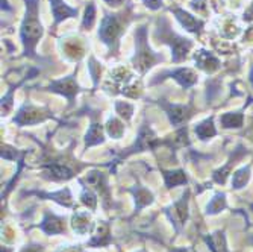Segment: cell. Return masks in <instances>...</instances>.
Segmentation results:
<instances>
[{"instance_id": "cell-24", "label": "cell", "mask_w": 253, "mask_h": 252, "mask_svg": "<svg viewBox=\"0 0 253 252\" xmlns=\"http://www.w3.org/2000/svg\"><path fill=\"white\" fill-rule=\"evenodd\" d=\"M226 207V196L224 195H221V193H218V195H215L214 198H212V201L208 203V214H217V213H220L223 208Z\"/></svg>"}, {"instance_id": "cell-8", "label": "cell", "mask_w": 253, "mask_h": 252, "mask_svg": "<svg viewBox=\"0 0 253 252\" xmlns=\"http://www.w3.org/2000/svg\"><path fill=\"white\" fill-rule=\"evenodd\" d=\"M156 143H158V139H156L155 132H153L150 128L143 126V128L140 129V134H138L136 143H135V146L130 149V152H141V151L152 149Z\"/></svg>"}, {"instance_id": "cell-37", "label": "cell", "mask_w": 253, "mask_h": 252, "mask_svg": "<svg viewBox=\"0 0 253 252\" xmlns=\"http://www.w3.org/2000/svg\"><path fill=\"white\" fill-rule=\"evenodd\" d=\"M250 81H252V84H253V70H252V73H250Z\"/></svg>"}, {"instance_id": "cell-28", "label": "cell", "mask_w": 253, "mask_h": 252, "mask_svg": "<svg viewBox=\"0 0 253 252\" xmlns=\"http://www.w3.org/2000/svg\"><path fill=\"white\" fill-rule=\"evenodd\" d=\"M81 199H82V202L86 205V207H89L91 210H94V208H96V205H97V198H96V195H94L93 192H91L89 189H84Z\"/></svg>"}, {"instance_id": "cell-31", "label": "cell", "mask_w": 253, "mask_h": 252, "mask_svg": "<svg viewBox=\"0 0 253 252\" xmlns=\"http://www.w3.org/2000/svg\"><path fill=\"white\" fill-rule=\"evenodd\" d=\"M144 3L150 8V9H159L163 6V0H144Z\"/></svg>"}, {"instance_id": "cell-33", "label": "cell", "mask_w": 253, "mask_h": 252, "mask_svg": "<svg viewBox=\"0 0 253 252\" xmlns=\"http://www.w3.org/2000/svg\"><path fill=\"white\" fill-rule=\"evenodd\" d=\"M21 252H42V248L41 246H28V248H25Z\"/></svg>"}, {"instance_id": "cell-14", "label": "cell", "mask_w": 253, "mask_h": 252, "mask_svg": "<svg viewBox=\"0 0 253 252\" xmlns=\"http://www.w3.org/2000/svg\"><path fill=\"white\" fill-rule=\"evenodd\" d=\"M38 198H47L53 199L58 203L64 205V207H72V193L68 189H62L56 193H44V192H34Z\"/></svg>"}, {"instance_id": "cell-1", "label": "cell", "mask_w": 253, "mask_h": 252, "mask_svg": "<svg viewBox=\"0 0 253 252\" xmlns=\"http://www.w3.org/2000/svg\"><path fill=\"white\" fill-rule=\"evenodd\" d=\"M42 35V28L38 20V0H26V17L21 25V40L25 43L26 55L34 53V48Z\"/></svg>"}, {"instance_id": "cell-25", "label": "cell", "mask_w": 253, "mask_h": 252, "mask_svg": "<svg viewBox=\"0 0 253 252\" xmlns=\"http://www.w3.org/2000/svg\"><path fill=\"white\" fill-rule=\"evenodd\" d=\"M106 129H108V134L112 137V139H120L125 132V126L123 123H120L117 119H109L108 120V125H106Z\"/></svg>"}, {"instance_id": "cell-36", "label": "cell", "mask_w": 253, "mask_h": 252, "mask_svg": "<svg viewBox=\"0 0 253 252\" xmlns=\"http://www.w3.org/2000/svg\"><path fill=\"white\" fill-rule=\"evenodd\" d=\"M106 2H108L109 5H112V6H119V5L123 3V0H106Z\"/></svg>"}, {"instance_id": "cell-18", "label": "cell", "mask_w": 253, "mask_h": 252, "mask_svg": "<svg viewBox=\"0 0 253 252\" xmlns=\"http://www.w3.org/2000/svg\"><path fill=\"white\" fill-rule=\"evenodd\" d=\"M135 196V202H136V208L138 210H141L143 207H146V205H149L152 201H153V195L143 189V187H136V189H132L130 190Z\"/></svg>"}, {"instance_id": "cell-20", "label": "cell", "mask_w": 253, "mask_h": 252, "mask_svg": "<svg viewBox=\"0 0 253 252\" xmlns=\"http://www.w3.org/2000/svg\"><path fill=\"white\" fill-rule=\"evenodd\" d=\"M64 52L72 59H79L84 55V48L78 40H68L64 43Z\"/></svg>"}, {"instance_id": "cell-12", "label": "cell", "mask_w": 253, "mask_h": 252, "mask_svg": "<svg viewBox=\"0 0 253 252\" xmlns=\"http://www.w3.org/2000/svg\"><path fill=\"white\" fill-rule=\"evenodd\" d=\"M171 11L176 14L177 20L182 23V26L185 28L187 31H190V32H199L200 28L203 26L202 21H199L197 18H194L193 15H190L185 11H182V9H171Z\"/></svg>"}, {"instance_id": "cell-5", "label": "cell", "mask_w": 253, "mask_h": 252, "mask_svg": "<svg viewBox=\"0 0 253 252\" xmlns=\"http://www.w3.org/2000/svg\"><path fill=\"white\" fill-rule=\"evenodd\" d=\"M188 196H190V192H187L182 196L180 201H177L173 207H170L167 210V214H169L170 220L173 222V225L176 226L177 231L185 225V222L188 219Z\"/></svg>"}, {"instance_id": "cell-29", "label": "cell", "mask_w": 253, "mask_h": 252, "mask_svg": "<svg viewBox=\"0 0 253 252\" xmlns=\"http://www.w3.org/2000/svg\"><path fill=\"white\" fill-rule=\"evenodd\" d=\"M96 11H94V5L93 3H89L88 6H86V12H85V18H84V29H88V28H91L93 26V23H94V14Z\"/></svg>"}, {"instance_id": "cell-17", "label": "cell", "mask_w": 253, "mask_h": 252, "mask_svg": "<svg viewBox=\"0 0 253 252\" xmlns=\"http://www.w3.org/2000/svg\"><path fill=\"white\" fill-rule=\"evenodd\" d=\"M171 78H174L182 87H191L196 81H197V76L193 70H190V68H179V70L173 72L171 73Z\"/></svg>"}, {"instance_id": "cell-6", "label": "cell", "mask_w": 253, "mask_h": 252, "mask_svg": "<svg viewBox=\"0 0 253 252\" xmlns=\"http://www.w3.org/2000/svg\"><path fill=\"white\" fill-rule=\"evenodd\" d=\"M47 117H50V114L47 111L35 108L32 105H26L18 111L17 117H15V123L17 125H34V123L45 120Z\"/></svg>"}, {"instance_id": "cell-23", "label": "cell", "mask_w": 253, "mask_h": 252, "mask_svg": "<svg viewBox=\"0 0 253 252\" xmlns=\"http://www.w3.org/2000/svg\"><path fill=\"white\" fill-rule=\"evenodd\" d=\"M111 240V236H109V228L108 225H100L97 228V234L89 240V246H103V245H108Z\"/></svg>"}, {"instance_id": "cell-34", "label": "cell", "mask_w": 253, "mask_h": 252, "mask_svg": "<svg viewBox=\"0 0 253 252\" xmlns=\"http://www.w3.org/2000/svg\"><path fill=\"white\" fill-rule=\"evenodd\" d=\"M58 252H84V251L81 248H64Z\"/></svg>"}, {"instance_id": "cell-27", "label": "cell", "mask_w": 253, "mask_h": 252, "mask_svg": "<svg viewBox=\"0 0 253 252\" xmlns=\"http://www.w3.org/2000/svg\"><path fill=\"white\" fill-rule=\"evenodd\" d=\"M249 172H250V169L244 167V169L238 170L234 175V179H232V187L234 189H243L246 186V182L249 181Z\"/></svg>"}, {"instance_id": "cell-26", "label": "cell", "mask_w": 253, "mask_h": 252, "mask_svg": "<svg viewBox=\"0 0 253 252\" xmlns=\"http://www.w3.org/2000/svg\"><path fill=\"white\" fill-rule=\"evenodd\" d=\"M221 123L226 126V128H240L243 125V116L238 112L235 114H224V116L220 119Z\"/></svg>"}, {"instance_id": "cell-10", "label": "cell", "mask_w": 253, "mask_h": 252, "mask_svg": "<svg viewBox=\"0 0 253 252\" xmlns=\"http://www.w3.org/2000/svg\"><path fill=\"white\" fill-rule=\"evenodd\" d=\"M164 109L167 111L170 122L173 125H179L185 120L187 117V112L190 109V106L185 105H176V103H164Z\"/></svg>"}, {"instance_id": "cell-32", "label": "cell", "mask_w": 253, "mask_h": 252, "mask_svg": "<svg viewBox=\"0 0 253 252\" xmlns=\"http://www.w3.org/2000/svg\"><path fill=\"white\" fill-rule=\"evenodd\" d=\"M191 5H193V8H194V9H197V11H203V9H205L203 0H194V2H193Z\"/></svg>"}, {"instance_id": "cell-4", "label": "cell", "mask_w": 253, "mask_h": 252, "mask_svg": "<svg viewBox=\"0 0 253 252\" xmlns=\"http://www.w3.org/2000/svg\"><path fill=\"white\" fill-rule=\"evenodd\" d=\"M122 34V21L117 15H106L102 21V26H100V38L103 43H106L108 46L116 44L119 35Z\"/></svg>"}, {"instance_id": "cell-13", "label": "cell", "mask_w": 253, "mask_h": 252, "mask_svg": "<svg viewBox=\"0 0 253 252\" xmlns=\"http://www.w3.org/2000/svg\"><path fill=\"white\" fill-rule=\"evenodd\" d=\"M196 62L200 68H203L206 72H214L220 65L218 59L212 53L205 52V50H200L199 53H196Z\"/></svg>"}, {"instance_id": "cell-2", "label": "cell", "mask_w": 253, "mask_h": 252, "mask_svg": "<svg viewBox=\"0 0 253 252\" xmlns=\"http://www.w3.org/2000/svg\"><path fill=\"white\" fill-rule=\"evenodd\" d=\"M159 28L156 31V35L163 40L164 43H169L171 46V50H173V61L179 62L180 59H183L187 56L190 48H191V43L185 38H180L176 34H173L169 28V23L163 18L159 20Z\"/></svg>"}, {"instance_id": "cell-9", "label": "cell", "mask_w": 253, "mask_h": 252, "mask_svg": "<svg viewBox=\"0 0 253 252\" xmlns=\"http://www.w3.org/2000/svg\"><path fill=\"white\" fill-rule=\"evenodd\" d=\"M50 88H52L53 91H58V93L67 96L68 99H73L75 95L78 93V84H76V81L73 79V76H68V78H65V79L52 82V84H50Z\"/></svg>"}, {"instance_id": "cell-38", "label": "cell", "mask_w": 253, "mask_h": 252, "mask_svg": "<svg viewBox=\"0 0 253 252\" xmlns=\"http://www.w3.org/2000/svg\"><path fill=\"white\" fill-rule=\"evenodd\" d=\"M140 252H146V251H144V249H143V251H140Z\"/></svg>"}, {"instance_id": "cell-15", "label": "cell", "mask_w": 253, "mask_h": 252, "mask_svg": "<svg viewBox=\"0 0 253 252\" xmlns=\"http://www.w3.org/2000/svg\"><path fill=\"white\" fill-rule=\"evenodd\" d=\"M53 176V179L56 181H67V179H72L73 178V170L68 169L65 164L62 163H52V164H45Z\"/></svg>"}, {"instance_id": "cell-11", "label": "cell", "mask_w": 253, "mask_h": 252, "mask_svg": "<svg viewBox=\"0 0 253 252\" xmlns=\"http://www.w3.org/2000/svg\"><path fill=\"white\" fill-rule=\"evenodd\" d=\"M52 3V11H53V15H55V23H61L62 20L68 18V17H73L78 14V9H73L70 6H67L62 0H50Z\"/></svg>"}, {"instance_id": "cell-3", "label": "cell", "mask_w": 253, "mask_h": 252, "mask_svg": "<svg viewBox=\"0 0 253 252\" xmlns=\"http://www.w3.org/2000/svg\"><path fill=\"white\" fill-rule=\"evenodd\" d=\"M159 58L149 49L147 44V32L146 28H140L136 32V55L133 58L135 67L140 70L141 73L146 72L149 67H152Z\"/></svg>"}, {"instance_id": "cell-16", "label": "cell", "mask_w": 253, "mask_h": 252, "mask_svg": "<svg viewBox=\"0 0 253 252\" xmlns=\"http://www.w3.org/2000/svg\"><path fill=\"white\" fill-rule=\"evenodd\" d=\"M72 226H73V231H75L76 234H81V236H82V234H86L88 230L91 228L88 213H81V211H78V213L73 216V219H72Z\"/></svg>"}, {"instance_id": "cell-35", "label": "cell", "mask_w": 253, "mask_h": 252, "mask_svg": "<svg viewBox=\"0 0 253 252\" xmlns=\"http://www.w3.org/2000/svg\"><path fill=\"white\" fill-rule=\"evenodd\" d=\"M171 252H194L193 248H177V249H173Z\"/></svg>"}, {"instance_id": "cell-22", "label": "cell", "mask_w": 253, "mask_h": 252, "mask_svg": "<svg viewBox=\"0 0 253 252\" xmlns=\"http://www.w3.org/2000/svg\"><path fill=\"white\" fill-rule=\"evenodd\" d=\"M196 134L202 140H206V139H210V137H214L215 135V128H214V123H212V119H208V120L199 123L196 126Z\"/></svg>"}, {"instance_id": "cell-30", "label": "cell", "mask_w": 253, "mask_h": 252, "mask_svg": "<svg viewBox=\"0 0 253 252\" xmlns=\"http://www.w3.org/2000/svg\"><path fill=\"white\" fill-rule=\"evenodd\" d=\"M116 108H117V111H119V114H120L122 117H125L126 120L130 119L132 112H133V106H132V105L125 103V102H117V103H116Z\"/></svg>"}, {"instance_id": "cell-19", "label": "cell", "mask_w": 253, "mask_h": 252, "mask_svg": "<svg viewBox=\"0 0 253 252\" xmlns=\"http://www.w3.org/2000/svg\"><path fill=\"white\" fill-rule=\"evenodd\" d=\"M86 146H94L99 143H103V132H102V126L97 123H93L91 128L86 132V139H85Z\"/></svg>"}, {"instance_id": "cell-7", "label": "cell", "mask_w": 253, "mask_h": 252, "mask_svg": "<svg viewBox=\"0 0 253 252\" xmlns=\"http://www.w3.org/2000/svg\"><path fill=\"white\" fill-rule=\"evenodd\" d=\"M40 226L45 234H62L65 233V219L52 213H45Z\"/></svg>"}, {"instance_id": "cell-21", "label": "cell", "mask_w": 253, "mask_h": 252, "mask_svg": "<svg viewBox=\"0 0 253 252\" xmlns=\"http://www.w3.org/2000/svg\"><path fill=\"white\" fill-rule=\"evenodd\" d=\"M164 179H166V186L167 187H177L187 182V176L182 170H176V172H164Z\"/></svg>"}]
</instances>
